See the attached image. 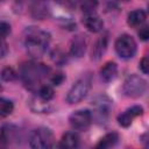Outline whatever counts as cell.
Returning <instances> with one entry per match:
<instances>
[{"label": "cell", "mask_w": 149, "mask_h": 149, "mask_svg": "<svg viewBox=\"0 0 149 149\" xmlns=\"http://www.w3.org/2000/svg\"><path fill=\"white\" fill-rule=\"evenodd\" d=\"M50 73V69L42 64L36 62H27L22 64L20 69V77L23 81V84L29 88L30 91L36 92L42 85V80L48 77Z\"/></svg>", "instance_id": "obj_1"}, {"label": "cell", "mask_w": 149, "mask_h": 149, "mask_svg": "<svg viewBox=\"0 0 149 149\" xmlns=\"http://www.w3.org/2000/svg\"><path fill=\"white\" fill-rule=\"evenodd\" d=\"M86 50V41L81 35L74 36L70 44V54L74 57H81Z\"/></svg>", "instance_id": "obj_12"}, {"label": "cell", "mask_w": 149, "mask_h": 149, "mask_svg": "<svg viewBox=\"0 0 149 149\" xmlns=\"http://www.w3.org/2000/svg\"><path fill=\"white\" fill-rule=\"evenodd\" d=\"M50 43V34L45 30L30 27L24 33V47L27 52L34 57H41L48 49Z\"/></svg>", "instance_id": "obj_2"}, {"label": "cell", "mask_w": 149, "mask_h": 149, "mask_svg": "<svg viewBox=\"0 0 149 149\" xmlns=\"http://www.w3.org/2000/svg\"><path fill=\"white\" fill-rule=\"evenodd\" d=\"M142 113H143V108H142L141 106H137V105L132 106V107L127 108L126 111H123L121 114H119V116H118V122H119V125L122 126V127H128V126L132 125L133 120H134L135 118L142 115Z\"/></svg>", "instance_id": "obj_10"}, {"label": "cell", "mask_w": 149, "mask_h": 149, "mask_svg": "<svg viewBox=\"0 0 149 149\" xmlns=\"http://www.w3.org/2000/svg\"><path fill=\"white\" fill-rule=\"evenodd\" d=\"M1 90H2V86H1V84H0V92H1Z\"/></svg>", "instance_id": "obj_26"}, {"label": "cell", "mask_w": 149, "mask_h": 149, "mask_svg": "<svg viewBox=\"0 0 149 149\" xmlns=\"http://www.w3.org/2000/svg\"><path fill=\"white\" fill-rule=\"evenodd\" d=\"M70 126L76 130H85L92 122V113L88 109H78L69 116Z\"/></svg>", "instance_id": "obj_7"}, {"label": "cell", "mask_w": 149, "mask_h": 149, "mask_svg": "<svg viewBox=\"0 0 149 149\" xmlns=\"http://www.w3.org/2000/svg\"><path fill=\"white\" fill-rule=\"evenodd\" d=\"M146 90H147V81L137 74L128 76L122 85V91L125 95L129 98H139L143 95Z\"/></svg>", "instance_id": "obj_5"}, {"label": "cell", "mask_w": 149, "mask_h": 149, "mask_svg": "<svg viewBox=\"0 0 149 149\" xmlns=\"http://www.w3.org/2000/svg\"><path fill=\"white\" fill-rule=\"evenodd\" d=\"M147 19V14L143 9H134L128 13L127 22L130 27H140Z\"/></svg>", "instance_id": "obj_16"}, {"label": "cell", "mask_w": 149, "mask_h": 149, "mask_svg": "<svg viewBox=\"0 0 149 149\" xmlns=\"http://www.w3.org/2000/svg\"><path fill=\"white\" fill-rule=\"evenodd\" d=\"M30 106H31V109L35 111L36 113H44L48 111V107H49V102L40 99L37 95L31 99V102H30Z\"/></svg>", "instance_id": "obj_18"}, {"label": "cell", "mask_w": 149, "mask_h": 149, "mask_svg": "<svg viewBox=\"0 0 149 149\" xmlns=\"http://www.w3.org/2000/svg\"><path fill=\"white\" fill-rule=\"evenodd\" d=\"M140 69L142 70V72L144 74L148 73V71H149V63H148V57L147 56H144L141 59V62H140Z\"/></svg>", "instance_id": "obj_22"}, {"label": "cell", "mask_w": 149, "mask_h": 149, "mask_svg": "<svg viewBox=\"0 0 149 149\" xmlns=\"http://www.w3.org/2000/svg\"><path fill=\"white\" fill-rule=\"evenodd\" d=\"M78 146H79L78 134L74 132H68L63 134L58 144V149H77Z\"/></svg>", "instance_id": "obj_11"}, {"label": "cell", "mask_w": 149, "mask_h": 149, "mask_svg": "<svg viewBox=\"0 0 149 149\" xmlns=\"http://www.w3.org/2000/svg\"><path fill=\"white\" fill-rule=\"evenodd\" d=\"M93 107L99 119H106L112 108V100L106 95H98L93 100Z\"/></svg>", "instance_id": "obj_9"}, {"label": "cell", "mask_w": 149, "mask_h": 149, "mask_svg": "<svg viewBox=\"0 0 149 149\" xmlns=\"http://www.w3.org/2000/svg\"><path fill=\"white\" fill-rule=\"evenodd\" d=\"M115 51L121 58H132L136 52V42L135 40L128 35L123 34L119 36L115 41Z\"/></svg>", "instance_id": "obj_6"}, {"label": "cell", "mask_w": 149, "mask_h": 149, "mask_svg": "<svg viewBox=\"0 0 149 149\" xmlns=\"http://www.w3.org/2000/svg\"><path fill=\"white\" fill-rule=\"evenodd\" d=\"M14 109V105L10 100L6 98H0V116H7L12 114Z\"/></svg>", "instance_id": "obj_19"}, {"label": "cell", "mask_w": 149, "mask_h": 149, "mask_svg": "<svg viewBox=\"0 0 149 149\" xmlns=\"http://www.w3.org/2000/svg\"><path fill=\"white\" fill-rule=\"evenodd\" d=\"M10 33V26L5 22V21H1L0 22V41H5V38L9 35Z\"/></svg>", "instance_id": "obj_21"}, {"label": "cell", "mask_w": 149, "mask_h": 149, "mask_svg": "<svg viewBox=\"0 0 149 149\" xmlns=\"http://www.w3.org/2000/svg\"><path fill=\"white\" fill-rule=\"evenodd\" d=\"M29 146L31 149H52L54 134L47 127H38L30 133Z\"/></svg>", "instance_id": "obj_4"}, {"label": "cell", "mask_w": 149, "mask_h": 149, "mask_svg": "<svg viewBox=\"0 0 149 149\" xmlns=\"http://www.w3.org/2000/svg\"><path fill=\"white\" fill-rule=\"evenodd\" d=\"M35 93L40 99H42L47 102H49L54 98V88L48 84H43Z\"/></svg>", "instance_id": "obj_17"}, {"label": "cell", "mask_w": 149, "mask_h": 149, "mask_svg": "<svg viewBox=\"0 0 149 149\" xmlns=\"http://www.w3.org/2000/svg\"><path fill=\"white\" fill-rule=\"evenodd\" d=\"M107 35H104V36H100L95 43L93 44V48H92V52H91V57L92 59L94 61H98L101 58V56L105 54L106 49H107Z\"/></svg>", "instance_id": "obj_14"}, {"label": "cell", "mask_w": 149, "mask_h": 149, "mask_svg": "<svg viewBox=\"0 0 149 149\" xmlns=\"http://www.w3.org/2000/svg\"><path fill=\"white\" fill-rule=\"evenodd\" d=\"M139 35H140V37H141L143 41L148 40V37H149V29H148V26H144V27L140 28Z\"/></svg>", "instance_id": "obj_23"}, {"label": "cell", "mask_w": 149, "mask_h": 149, "mask_svg": "<svg viewBox=\"0 0 149 149\" xmlns=\"http://www.w3.org/2000/svg\"><path fill=\"white\" fill-rule=\"evenodd\" d=\"M92 85V74L90 72L83 74L80 78L76 80V83L71 86L66 94V101L69 104H78L80 102L88 93Z\"/></svg>", "instance_id": "obj_3"}, {"label": "cell", "mask_w": 149, "mask_h": 149, "mask_svg": "<svg viewBox=\"0 0 149 149\" xmlns=\"http://www.w3.org/2000/svg\"><path fill=\"white\" fill-rule=\"evenodd\" d=\"M119 140V135L116 133H108L105 136H102L99 142L95 144L94 149H113L115 147V144L118 143Z\"/></svg>", "instance_id": "obj_15"}, {"label": "cell", "mask_w": 149, "mask_h": 149, "mask_svg": "<svg viewBox=\"0 0 149 149\" xmlns=\"http://www.w3.org/2000/svg\"><path fill=\"white\" fill-rule=\"evenodd\" d=\"M6 142H7V139L3 134V132H0V149H5Z\"/></svg>", "instance_id": "obj_25"}, {"label": "cell", "mask_w": 149, "mask_h": 149, "mask_svg": "<svg viewBox=\"0 0 149 149\" xmlns=\"http://www.w3.org/2000/svg\"><path fill=\"white\" fill-rule=\"evenodd\" d=\"M116 74H118V66L114 62H107L100 69V78L105 83H109L114 80Z\"/></svg>", "instance_id": "obj_13"}, {"label": "cell", "mask_w": 149, "mask_h": 149, "mask_svg": "<svg viewBox=\"0 0 149 149\" xmlns=\"http://www.w3.org/2000/svg\"><path fill=\"white\" fill-rule=\"evenodd\" d=\"M83 24L86 27L88 31L99 33L104 27V21L95 13V10H91V12H84Z\"/></svg>", "instance_id": "obj_8"}, {"label": "cell", "mask_w": 149, "mask_h": 149, "mask_svg": "<svg viewBox=\"0 0 149 149\" xmlns=\"http://www.w3.org/2000/svg\"><path fill=\"white\" fill-rule=\"evenodd\" d=\"M1 77H2V79L6 80V81H12V80L15 79L16 73H15V71H14L12 68H6V69L2 70Z\"/></svg>", "instance_id": "obj_20"}, {"label": "cell", "mask_w": 149, "mask_h": 149, "mask_svg": "<svg viewBox=\"0 0 149 149\" xmlns=\"http://www.w3.org/2000/svg\"><path fill=\"white\" fill-rule=\"evenodd\" d=\"M7 43L5 41H0V58L7 54Z\"/></svg>", "instance_id": "obj_24"}]
</instances>
